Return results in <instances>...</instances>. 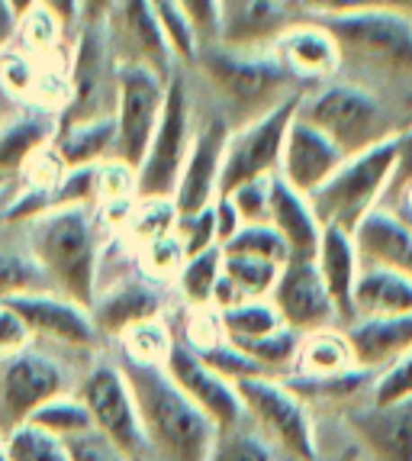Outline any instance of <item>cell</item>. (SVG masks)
I'll use <instances>...</instances> for the list:
<instances>
[{
  "mask_svg": "<svg viewBox=\"0 0 412 461\" xmlns=\"http://www.w3.org/2000/svg\"><path fill=\"white\" fill-rule=\"evenodd\" d=\"M191 77L213 97L216 113L229 123V130L258 120L267 110L281 107L283 100L303 94L300 81L274 59L271 49L242 46V42H213L200 46L193 59Z\"/></svg>",
  "mask_w": 412,
  "mask_h": 461,
  "instance_id": "obj_1",
  "label": "cell"
},
{
  "mask_svg": "<svg viewBox=\"0 0 412 461\" xmlns=\"http://www.w3.org/2000/svg\"><path fill=\"white\" fill-rule=\"evenodd\" d=\"M100 223L91 203L52 207L23 223L26 246L49 287L87 310L100 287Z\"/></svg>",
  "mask_w": 412,
  "mask_h": 461,
  "instance_id": "obj_2",
  "label": "cell"
},
{
  "mask_svg": "<svg viewBox=\"0 0 412 461\" xmlns=\"http://www.w3.org/2000/svg\"><path fill=\"white\" fill-rule=\"evenodd\" d=\"M132 397H136L139 420L146 429L148 448L165 461H206L216 442V426L187 400V393L168 377L161 365H142L122 358L120 365Z\"/></svg>",
  "mask_w": 412,
  "mask_h": 461,
  "instance_id": "obj_3",
  "label": "cell"
},
{
  "mask_svg": "<svg viewBox=\"0 0 412 461\" xmlns=\"http://www.w3.org/2000/svg\"><path fill=\"white\" fill-rule=\"evenodd\" d=\"M316 23L332 32L342 52V68L354 65L371 75L412 81V20L390 10L358 7L348 14L322 16Z\"/></svg>",
  "mask_w": 412,
  "mask_h": 461,
  "instance_id": "obj_4",
  "label": "cell"
},
{
  "mask_svg": "<svg viewBox=\"0 0 412 461\" xmlns=\"http://www.w3.org/2000/svg\"><path fill=\"white\" fill-rule=\"evenodd\" d=\"M397 175V136L358 155H348L316 194H309L322 226L354 232L374 207H381Z\"/></svg>",
  "mask_w": 412,
  "mask_h": 461,
  "instance_id": "obj_5",
  "label": "cell"
},
{
  "mask_svg": "<svg viewBox=\"0 0 412 461\" xmlns=\"http://www.w3.org/2000/svg\"><path fill=\"white\" fill-rule=\"evenodd\" d=\"M297 116L326 132L345 155H358L377 146L383 139H393L397 130L390 123L383 104L354 81H326L316 91H303Z\"/></svg>",
  "mask_w": 412,
  "mask_h": 461,
  "instance_id": "obj_6",
  "label": "cell"
},
{
  "mask_svg": "<svg viewBox=\"0 0 412 461\" xmlns=\"http://www.w3.org/2000/svg\"><path fill=\"white\" fill-rule=\"evenodd\" d=\"M193 142V81L187 68H177L168 77L165 107H161L158 126L146 149V158L136 168V197H175L181 181L184 162Z\"/></svg>",
  "mask_w": 412,
  "mask_h": 461,
  "instance_id": "obj_7",
  "label": "cell"
},
{
  "mask_svg": "<svg viewBox=\"0 0 412 461\" xmlns=\"http://www.w3.org/2000/svg\"><path fill=\"white\" fill-rule=\"evenodd\" d=\"M242 397L245 420H252L255 429L274 448L287 452L293 461H316V429L313 416L306 410V400L291 384L274 381L271 375H252L232 381Z\"/></svg>",
  "mask_w": 412,
  "mask_h": 461,
  "instance_id": "obj_8",
  "label": "cell"
},
{
  "mask_svg": "<svg viewBox=\"0 0 412 461\" xmlns=\"http://www.w3.org/2000/svg\"><path fill=\"white\" fill-rule=\"evenodd\" d=\"M116 75H120V65L110 55L100 23H81L71 36L68 100L58 113V123H81V120H94V116H113Z\"/></svg>",
  "mask_w": 412,
  "mask_h": 461,
  "instance_id": "obj_9",
  "label": "cell"
},
{
  "mask_svg": "<svg viewBox=\"0 0 412 461\" xmlns=\"http://www.w3.org/2000/svg\"><path fill=\"white\" fill-rule=\"evenodd\" d=\"M300 97L283 100L281 107L267 110L258 120L236 126L226 139V152H222V171H219V197L232 194L236 187L258 181V177H271L281 168V152L283 139L291 130L293 116L300 110Z\"/></svg>",
  "mask_w": 412,
  "mask_h": 461,
  "instance_id": "obj_10",
  "label": "cell"
},
{
  "mask_svg": "<svg viewBox=\"0 0 412 461\" xmlns=\"http://www.w3.org/2000/svg\"><path fill=\"white\" fill-rule=\"evenodd\" d=\"M100 30H103L110 55L120 68L136 65V68L155 71L165 81L181 68L168 36L148 7V0H110L107 14L100 20Z\"/></svg>",
  "mask_w": 412,
  "mask_h": 461,
  "instance_id": "obj_11",
  "label": "cell"
},
{
  "mask_svg": "<svg viewBox=\"0 0 412 461\" xmlns=\"http://www.w3.org/2000/svg\"><path fill=\"white\" fill-rule=\"evenodd\" d=\"M168 81L148 68L122 65L116 75V162L132 171L142 165L152 132L165 107Z\"/></svg>",
  "mask_w": 412,
  "mask_h": 461,
  "instance_id": "obj_12",
  "label": "cell"
},
{
  "mask_svg": "<svg viewBox=\"0 0 412 461\" xmlns=\"http://www.w3.org/2000/svg\"><path fill=\"white\" fill-rule=\"evenodd\" d=\"M65 393L58 362L36 348H20L0 362V436L32 420L42 403Z\"/></svg>",
  "mask_w": 412,
  "mask_h": 461,
  "instance_id": "obj_13",
  "label": "cell"
},
{
  "mask_svg": "<svg viewBox=\"0 0 412 461\" xmlns=\"http://www.w3.org/2000/svg\"><path fill=\"white\" fill-rule=\"evenodd\" d=\"M81 403L87 407L94 420V429H100L107 438H113L132 461L146 455V429L139 420L136 397H132L120 365H97L81 384Z\"/></svg>",
  "mask_w": 412,
  "mask_h": 461,
  "instance_id": "obj_14",
  "label": "cell"
},
{
  "mask_svg": "<svg viewBox=\"0 0 412 461\" xmlns=\"http://www.w3.org/2000/svg\"><path fill=\"white\" fill-rule=\"evenodd\" d=\"M165 371L187 393L193 407L203 410L206 420L219 432L245 423V407L236 384H232L229 377H222L216 368H210L187 342H175L171 355L165 358Z\"/></svg>",
  "mask_w": 412,
  "mask_h": 461,
  "instance_id": "obj_15",
  "label": "cell"
},
{
  "mask_svg": "<svg viewBox=\"0 0 412 461\" xmlns=\"http://www.w3.org/2000/svg\"><path fill=\"white\" fill-rule=\"evenodd\" d=\"M267 300L274 303L283 326L300 332V336L338 323L336 303L328 297L313 258H287Z\"/></svg>",
  "mask_w": 412,
  "mask_h": 461,
  "instance_id": "obj_16",
  "label": "cell"
},
{
  "mask_svg": "<svg viewBox=\"0 0 412 461\" xmlns=\"http://www.w3.org/2000/svg\"><path fill=\"white\" fill-rule=\"evenodd\" d=\"M229 123L219 113H210L200 126H193V142L184 162L181 181L175 191V210L177 216L206 210L219 197V171H222V152L229 139Z\"/></svg>",
  "mask_w": 412,
  "mask_h": 461,
  "instance_id": "obj_17",
  "label": "cell"
},
{
  "mask_svg": "<svg viewBox=\"0 0 412 461\" xmlns=\"http://www.w3.org/2000/svg\"><path fill=\"white\" fill-rule=\"evenodd\" d=\"M7 303L30 336H42L61 342L71 348H94L100 342V332L91 320V310L75 303V300L61 297L55 291H39V294H20V297L0 300Z\"/></svg>",
  "mask_w": 412,
  "mask_h": 461,
  "instance_id": "obj_18",
  "label": "cell"
},
{
  "mask_svg": "<svg viewBox=\"0 0 412 461\" xmlns=\"http://www.w3.org/2000/svg\"><path fill=\"white\" fill-rule=\"evenodd\" d=\"M348 155L326 136L313 123H306L303 116H293L287 139H283V152H281V168L277 175L300 194H316L328 177L336 175L338 165L345 162Z\"/></svg>",
  "mask_w": 412,
  "mask_h": 461,
  "instance_id": "obj_19",
  "label": "cell"
},
{
  "mask_svg": "<svg viewBox=\"0 0 412 461\" xmlns=\"http://www.w3.org/2000/svg\"><path fill=\"white\" fill-rule=\"evenodd\" d=\"M267 49L274 52L277 62L291 71L297 81L326 85V81H332L342 71V52H338L336 39L316 20L283 26Z\"/></svg>",
  "mask_w": 412,
  "mask_h": 461,
  "instance_id": "obj_20",
  "label": "cell"
},
{
  "mask_svg": "<svg viewBox=\"0 0 412 461\" xmlns=\"http://www.w3.org/2000/svg\"><path fill=\"white\" fill-rule=\"evenodd\" d=\"M161 307H165V297L152 277H120L116 285L97 291L91 303V320L100 336H122L146 320H158Z\"/></svg>",
  "mask_w": 412,
  "mask_h": 461,
  "instance_id": "obj_21",
  "label": "cell"
},
{
  "mask_svg": "<svg viewBox=\"0 0 412 461\" xmlns=\"http://www.w3.org/2000/svg\"><path fill=\"white\" fill-rule=\"evenodd\" d=\"M348 426L374 461H412V400L367 403L348 413Z\"/></svg>",
  "mask_w": 412,
  "mask_h": 461,
  "instance_id": "obj_22",
  "label": "cell"
},
{
  "mask_svg": "<svg viewBox=\"0 0 412 461\" xmlns=\"http://www.w3.org/2000/svg\"><path fill=\"white\" fill-rule=\"evenodd\" d=\"M55 132H58L55 110L23 104L7 123L0 126V175L7 181H16L39 152H46L52 146Z\"/></svg>",
  "mask_w": 412,
  "mask_h": 461,
  "instance_id": "obj_23",
  "label": "cell"
},
{
  "mask_svg": "<svg viewBox=\"0 0 412 461\" xmlns=\"http://www.w3.org/2000/svg\"><path fill=\"white\" fill-rule=\"evenodd\" d=\"M316 268H319L322 285L328 297L336 303L338 323H352L354 320V285L361 275V255L354 246V236L336 226H322L319 249H316Z\"/></svg>",
  "mask_w": 412,
  "mask_h": 461,
  "instance_id": "obj_24",
  "label": "cell"
},
{
  "mask_svg": "<svg viewBox=\"0 0 412 461\" xmlns=\"http://www.w3.org/2000/svg\"><path fill=\"white\" fill-rule=\"evenodd\" d=\"M345 336H348L358 368L377 375L397 362L399 355L412 352V313L364 316L345 326Z\"/></svg>",
  "mask_w": 412,
  "mask_h": 461,
  "instance_id": "obj_25",
  "label": "cell"
},
{
  "mask_svg": "<svg viewBox=\"0 0 412 461\" xmlns=\"http://www.w3.org/2000/svg\"><path fill=\"white\" fill-rule=\"evenodd\" d=\"M267 223L291 252V258H316L322 239V223L316 216L309 197L293 191L281 175L271 177V203H267Z\"/></svg>",
  "mask_w": 412,
  "mask_h": 461,
  "instance_id": "obj_26",
  "label": "cell"
},
{
  "mask_svg": "<svg viewBox=\"0 0 412 461\" xmlns=\"http://www.w3.org/2000/svg\"><path fill=\"white\" fill-rule=\"evenodd\" d=\"M361 265L399 271L412 277V226H406L393 210L374 207L352 232Z\"/></svg>",
  "mask_w": 412,
  "mask_h": 461,
  "instance_id": "obj_27",
  "label": "cell"
},
{
  "mask_svg": "<svg viewBox=\"0 0 412 461\" xmlns=\"http://www.w3.org/2000/svg\"><path fill=\"white\" fill-rule=\"evenodd\" d=\"M52 152L65 168H87L116 158V116H94L81 123H58Z\"/></svg>",
  "mask_w": 412,
  "mask_h": 461,
  "instance_id": "obj_28",
  "label": "cell"
},
{
  "mask_svg": "<svg viewBox=\"0 0 412 461\" xmlns=\"http://www.w3.org/2000/svg\"><path fill=\"white\" fill-rule=\"evenodd\" d=\"M293 381H326V377H342L358 371L354 352L348 346L345 330H316L300 339L297 362H293Z\"/></svg>",
  "mask_w": 412,
  "mask_h": 461,
  "instance_id": "obj_29",
  "label": "cell"
},
{
  "mask_svg": "<svg viewBox=\"0 0 412 461\" xmlns=\"http://www.w3.org/2000/svg\"><path fill=\"white\" fill-rule=\"evenodd\" d=\"M399 313H412V277L377 265H361L354 285V320Z\"/></svg>",
  "mask_w": 412,
  "mask_h": 461,
  "instance_id": "obj_30",
  "label": "cell"
},
{
  "mask_svg": "<svg viewBox=\"0 0 412 461\" xmlns=\"http://www.w3.org/2000/svg\"><path fill=\"white\" fill-rule=\"evenodd\" d=\"M219 323H222L226 342L242 348V346L258 342V339L271 336V332H277L283 326V320L277 316L271 300L258 297V300H242V303H236V307L219 310Z\"/></svg>",
  "mask_w": 412,
  "mask_h": 461,
  "instance_id": "obj_31",
  "label": "cell"
},
{
  "mask_svg": "<svg viewBox=\"0 0 412 461\" xmlns=\"http://www.w3.org/2000/svg\"><path fill=\"white\" fill-rule=\"evenodd\" d=\"M39 291H52V287H49L39 262L32 258L26 236L23 242H0V300Z\"/></svg>",
  "mask_w": 412,
  "mask_h": 461,
  "instance_id": "obj_32",
  "label": "cell"
},
{
  "mask_svg": "<svg viewBox=\"0 0 412 461\" xmlns=\"http://www.w3.org/2000/svg\"><path fill=\"white\" fill-rule=\"evenodd\" d=\"M277 275H281V265L274 262H264V258H255V255L222 252V277L229 281L238 300L271 297Z\"/></svg>",
  "mask_w": 412,
  "mask_h": 461,
  "instance_id": "obj_33",
  "label": "cell"
},
{
  "mask_svg": "<svg viewBox=\"0 0 412 461\" xmlns=\"http://www.w3.org/2000/svg\"><path fill=\"white\" fill-rule=\"evenodd\" d=\"M222 277V249L213 246L200 255H191L177 271V291L191 307H213V291Z\"/></svg>",
  "mask_w": 412,
  "mask_h": 461,
  "instance_id": "obj_34",
  "label": "cell"
},
{
  "mask_svg": "<svg viewBox=\"0 0 412 461\" xmlns=\"http://www.w3.org/2000/svg\"><path fill=\"white\" fill-rule=\"evenodd\" d=\"M65 39H71V36H68V30L58 23V16H52L46 7H39L36 4L30 14L20 16L13 46L36 55V59H52V55H58Z\"/></svg>",
  "mask_w": 412,
  "mask_h": 461,
  "instance_id": "obj_35",
  "label": "cell"
},
{
  "mask_svg": "<svg viewBox=\"0 0 412 461\" xmlns=\"http://www.w3.org/2000/svg\"><path fill=\"white\" fill-rule=\"evenodd\" d=\"M30 423L39 426L42 432H49V436L61 438V442L77 436V432L94 429V420L85 403H81V397H68V393H58V397H52L49 403H42V407L32 413Z\"/></svg>",
  "mask_w": 412,
  "mask_h": 461,
  "instance_id": "obj_36",
  "label": "cell"
},
{
  "mask_svg": "<svg viewBox=\"0 0 412 461\" xmlns=\"http://www.w3.org/2000/svg\"><path fill=\"white\" fill-rule=\"evenodd\" d=\"M177 223V210L171 197H152V200H132L130 220H126V230L136 239V246H146L155 239H165L175 232Z\"/></svg>",
  "mask_w": 412,
  "mask_h": 461,
  "instance_id": "obj_37",
  "label": "cell"
},
{
  "mask_svg": "<svg viewBox=\"0 0 412 461\" xmlns=\"http://www.w3.org/2000/svg\"><path fill=\"white\" fill-rule=\"evenodd\" d=\"M4 452H7V461H68L65 442L32 423L10 429L4 436Z\"/></svg>",
  "mask_w": 412,
  "mask_h": 461,
  "instance_id": "obj_38",
  "label": "cell"
},
{
  "mask_svg": "<svg viewBox=\"0 0 412 461\" xmlns=\"http://www.w3.org/2000/svg\"><path fill=\"white\" fill-rule=\"evenodd\" d=\"M206 461H274V446L258 429L238 423L232 429L216 432V442Z\"/></svg>",
  "mask_w": 412,
  "mask_h": 461,
  "instance_id": "obj_39",
  "label": "cell"
},
{
  "mask_svg": "<svg viewBox=\"0 0 412 461\" xmlns=\"http://www.w3.org/2000/svg\"><path fill=\"white\" fill-rule=\"evenodd\" d=\"M148 7H152L155 20H158V26L165 30V36H168L177 65L191 68L193 59H197L200 42H197V36H193V26L187 23V16H184L181 4H177V0H148Z\"/></svg>",
  "mask_w": 412,
  "mask_h": 461,
  "instance_id": "obj_40",
  "label": "cell"
},
{
  "mask_svg": "<svg viewBox=\"0 0 412 461\" xmlns=\"http://www.w3.org/2000/svg\"><path fill=\"white\" fill-rule=\"evenodd\" d=\"M120 339L126 346V358L142 365H161V368H165V358L175 348V339H171V332L165 330L161 320H146V323L126 330Z\"/></svg>",
  "mask_w": 412,
  "mask_h": 461,
  "instance_id": "obj_41",
  "label": "cell"
},
{
  "mask_svg": "<svg viewBox=\"0 0 412 461\" xmlns=\"http://www.w3.org/2000/svg\"><path fill=\"white\" fill-rule=\"evenodd\" d=\"M222 252H232V255H255V258H264V262H274L283 265L291 258L287 246H283V239L277 236V230L271 223H245L236 236L222 246Z\"/></svg>",
  "mask_w": 412,
  "mask_h": 461,
  "instance_id": "obj_42",
  "label": "cell"
},
{
  "mask_svg": "<svg viewBox=\"0 0 412 461\" xmlns=\"http://www.w3.org/2000/svg\"><path fill=\"white\" fill-rule=\"evenodd\" d=\"M139 262H142V275L152 277V281H168V277H177L181 265L187 262V255H184L181 242L177 236L165 239H155V242H146V246H139Z\"/></svg>",
  "mask_w": 412,
  "mask_h": 461,
  "instance_id": "obj_43",
  "label": "cell"
},
{
  "mask_svg": "<svg viewBox=\"0 0 412 461\" xmlns=\"http://www.w3.org/2000/svg\"><path fill=\"white\" fill-rule=\"evenodd\" d=\"M187 16V23L193 26L200 46H213L226 39V4L222 0H177Z\"/></svg>",
  "mask_w": 412,
  "mask_h": 461,
  "instance_id": "obj_44",
  "label": "cell"
},
{
  "mask_svg": "<svg viewBox=\"0 0 412 461\" xmlns=\"http://www.w3.org/2000/svg\"><path fill=\"white\" fill-rule=\"evenodd\" d=\"M412 400V352L399 355L397 362L377 371L371 381V403H403Z\"/></svg>",
  "mask_w": 412,
  "mask_h": 461,
  "instance_id": "obj_45",
  "label": "cell"
},
{
  "mask_svg": "<svg viewBox=\"0 0 412 461\" xmlns=\"http://www.w3.org/2000/svg\"><path fill=\"white\" fill-rule=\"evenodd\" d=\"M175 236H177V242H181V249H184V255H187V258H191V255L206 252V249L219 246V242H216L213 203H210L206 210H197V213L177 216Z\"/></svg>",
  "mask_w": 412,
  "mask_h": 461,
  "instance_id": "obj_46",
  "label": "cell"
},
{
  "mask_svg": "<svg viewBox=\"0 0 412 461\" xmlns=\"http://www.w3.org/2000/svg\"><path fill=\"white\" fill-rule=\"evenodd\" d=\"M65 448H68V461H132L113 438H107L100 429H87L65 438Z\"/></svg>",
  "mask_w": 412,
  "mask_h": 461,
  "instance_id": "obj_47",
  "label": "cell"
},
{
  "mask_svg": "<svg viewBox=\"0 0 412 461\" xmlns=\"http://www.w3.org/2000/svg\"><path fill=\"white\" fill-rule=\"evenodd\" d=\"M274 177V175H271ZM271 177H258V181H248V185L236 187L226 197L232 200L238 220L245 223H267V203H271Z\"/></svg>",
  "mask_w": 412,
  "mask_h": 461,
  "instance_id": "obj_48",
  "label": "cell"
},
{
  "mask_svg": "<svg viewBox=\"0 0 412 461\" xmlns=\"http://www.w3.org/2000/svg\"><path fill=\"white\" fill-rule=\"evenodd\" d=\"M26 342H30V330L23 326V320H20L7 303H0V362H4L7 355L26 348Z\"/></svg>",
  "mask_w": 412,
  "mask_h": 461,
  "instance_id": "obj_49",
  "label": "cell"
},
{
  "mask_svg": "<svg viewBox=\"0 0 412 461\" xmlns=\"http://www.w3.org/2000/svg\"><path fill=\"white\" fill-rule=\"evenodd\" d=\"M213 220H216V242H219V249L226 246L238 230H242V220H238V213H236V207H232L229 197L213 200Z\"/></svg>",
  "mask_w": 412,
  "mask_h": 461,
  "instance_id": "obj_50",
  "label": "cell"
},
{
  "mask_svg": "<svg viewBox=\"0 0 412 461\" xmlns=\"http://www.w3.org/2000/svg\"><path fill=\"white\" fill-rule=\"evenodd\" d=\"M383 207L393 210L406 226H412V181H406V185H390L387 197H383Z\"/></svg>",
  "mask_w": 412,
  "mask_h": 461,
  "instance_id": "obj_51",
  "label": "cell"
},
{
  "mask_svg": "<svg viewBox=\"0 0 412 461\" xmlns=\"http://www.w3.org/2000/svg\"><path fill=\"white\" fill-rule=\"evenodd\" d=\"M406 181H412V126L397 132V175H393V185H406Z\"/></svg>",
  "mask_w": 412,
  "mask_h": 461,
  "instance_id": "obj_52",
  "label": "cell"
},
{
  "mask_svg": "<svg viewBox=\"0 0 412 461\" xmlns=\"http://www.w3.org/2000/svg\"><path fill=\"white\" fill-rule=\"evenodd\" d=\"M313 20H322V16H336V14H348V10H358V0H300Z\"/></svg>",
  "mask_w": 412,
  "mask_h": 461,
  "instance_id": "obj_53",
  "label": "cell"
},
{
  "mask_svg": "<svg viewBox=\"0 0 412 461\" xmlns=\"http://www.w3.org/2000/svg\"><path fill=\"white\" fill-rule=\"evenodd\" d=\"M16 26H20V14L13 10L10 0H0V52L7 46H13Z\"/></svg>",
  "mask_w": 412,
  "mask_h": 461,
  "instance_id": "obj_54",
  "label": "cell"
},
{
  "mask_svg": "<svg viewBox=\"0 0 412 461\" xmlns=\"http://www.w3.org/2000/svg\"><path fill=\"white\" fill-rule=\"evenodd\" d=\"M358 7L390 10V14H399L406 20H412V0H358Z\"/></svg>",
  "mask_w": 412,
  "mask_h": 461,
  "instance_id": "obj_55",
  "label": "cell"
},
{
  "mask_svg": "<svg viewBox=\"0 0 412 461\" xmlns=\"http://www.w3.org/2000/svg\"><path fill=\"white\" fill-rule=\"evenodd\" d=\"M107 7H110V0H81V23H100L103 14H107Z\"/></svg>",
  "mask_w": 412,
  "mask_h": 461,
  "instance_id": "obj_56",
  "label": "cell"
},
{
  "mask_svg": "<svg viewBox=\"0 0 412 461\" xmlns=\"http://www.w3.org/2000/svg\"><path fill=\"white\" fill-rule=\"evenodd\" d=\"M20 107H23V104H20V100H16L13 94H10L7 87H4V81H0V126L7 123L10 116H13Z\"/></svg>",
  "mask_w": 412,
  "mask_h": 461,
  "instance_id": "obj_57",
  "label": "cell"
},
{
  "mask_svg": "<svg viewBox=\"0 0 412 461\" xmlns=\"http://www.w3.org/2000/svg\"><path fill=\"white\" fill-rule=\"evenodd\" d=\"M10 4H13V10H16V14H20V16H26L32 7H36L39 0H10Z\"/></svg>",
  "mask_w": 412,
  "mask_h": 461,
  "instance_id": "obj_58",
  "label": "cell"
},
{
  "mask_svg": "<svg viewBox=\"0 0 412 461\" xmlns=\"http://www.w3.org/2000/svg\"><path fill=\"white\" fill-rule=\"evenodd\" d=\"M10 191H13V181H10L7 187H0V216H4V207H7V200H10Z\"/></svg>",
  "mask_w": 412,
  "mask_h": 461,
  "instance_id": "obj_59",
  "label": "cell"
},
{
  "mask_svg": "<svg viewBox=\"0 0 412 461\" xmlns=\"http://www.w3.org/2000/svg\"><path fill=\"white\" fill-rule=\"evenodd\" d=\"M0 461H7V452H4V436H0Z\"/></svg>",
  "mask_w": 412,
  "mask_h": 461,
  "instance_id": "obj_60",
  "label": "cell"
},
{
  "mask_svg": "<svg viewBox=\"0 0 412 461\" xmlns=\"http://www.w3.org/2000/svg\"><path fill=\"white\" fill-rule=\"evenodd\" d=\"M10 185V181H7V177H4V175H0V187H7Z\"/></svg>",
  "mask_w": 412,
  "mask_h": 461,
  "instance_id": "obj_61",
  "label": "cell"
}]
</instances>
